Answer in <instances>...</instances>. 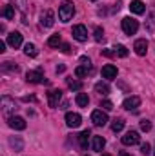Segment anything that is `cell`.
<instances>
[{"label": "cell", "instance_id": "1", "mask_svg": "<svg viewBox=\"0 0 155 156\" xmlns=\"http://www.w3.org/2000/svg\"><path fill=\"white\" fill-rule=\"evenodd\" d=\"M75 15V5L71 2H64L60 7H59V18L60 22H70Z\"/></svg>", "mask_w": 155, "mask_h": 156}, {"label": "cell", "instance_id": "2", "mask_svg": "<svg viewBox=\"0 0 155 156\" xmlns=\"http://www.w3.org/2000/svg\"><path fill=\"white\" fill-rule=\"evenodd\" d=\"M122 31H124L126 35H135V33L139 31V22H137L135 18H131V16L122 18Z\"/></svg>", "mask_w": 155, "mask_h": 156}, {"label": "cell", "instance_id": "3", "mask_svg": "<svg viewBox=\"0 0 155 156\" xmlns=\"http://www.w3.org/2000/svg\"><path fill=\"white\" fill-rule=\"evenodd\" d=\"M71 35H73V38L78 40V42H86V40H88V29H86V26L77 24V26H73Z\"/></svg>", "mask_w": 155, "mask_h": 156}, {"label": "cell", "instance_id": "4", "mask_svg": "<svg viewBox=\"0 0 155 156\" xmlns=\"http://www.w3.org/2000/svg\"><path fill=\"white\" fill-rule=\"evenodd\" d=\"M53 24H55V15L51 9H46L40 15V26L42 27H53Z\"/></svg>", "mask_w": 155, "mask_h": 156}, {"label": "cell", "instance_id": "5", "mask_svg": "<svg viewBox=\"0 0 155 156\" xmlns=\"http://www.w3.org/2000/svg\"><path fill=\"white\" fill-rule=\"evenodd\" d=\"M0 104H2V111H4V115L9 118V115L17 109V105H15V100H11L9 96H2V100H0Z\"/></svg>", "mask_w": 155, "mask_h": 156}, {"label": "cell", "instance_id": "6", "mask_svg": "<svg viewBox=\"0 0 155 156\" xmlns=\"http://www.w3.org/2000/svg\"><path fill=\"white\" fill-rule=\"evenodd\" d=\"M91 122H93L97 127H104V125L108 123V115L97 109V111H93V113H91Z\"/></svg>", "mask_w": 155, "mask_h": 156}, {"label": "cell", "instance_id": "7", "mask_svg": "<svg viewBox=\"0 0 155 156\" xmlns=\"http://www.w3.org/2000/svg\"><path fill=\"white\" fill-rule=\"evenodd\" d=\"M62 100V91L60 89H53L47 93V104L49 107H59V102Z\"/></svg>", "mask_w": 155, "mask_h": 156}, {"label": "cell", "instance_id": "8", "mask_svg": "<svg viewBox=\"0 0 155 156\" xmlns=\"http://www.w3.org/2000/svg\"><path fill=\"white\" fill-rule=\"evenodd\" d=\"M141 142V136L137 131H128L124 136H122V144L124 145H137Z\"/></svg>", "mask_w": 155, "mask_h": 156}, {"label": "cell", "instance_id": "9", "mask_svg": "<svg viewBox=\"0 0 155 156\" xmlns=\"http://www.w3.org/2000/svg\"><path fill=\"white\" fill-rule=\"evenodd\" d=\"M7 123H9V127L11 129H15V131H24L26 129V120L20 116H9L7 118Z\"/></svg>", "mask_w": 155, "mask_h": 156}, {"label": "cell", "instance_id": "10", "mask_svg": "<svg viewBox=\"0 0 155 156\" xmlns=\"http://www.w3.org/2000/svg\"><path fill=\"white\" fill-rule=\"evenodd\" d=\"M80 123H82V116H80L78 113H68V115H66V125H68V127L75 129Z\"/></svg>", "mask_w": 155, "mask_h": 156}, {"label": "cell", "instance_id": "11", "mask_svg": "<svg viewBox=\"0 0 155 156\" xmlns=\"http://www.w3.org/2000/svg\"><path fill=\"white\" fill-rule=\"evenodd\" d=\"M139 105H141V98H139V96H130V98H126L124 104H122V107L128 109V111H135Z\"/></svg>", "mask_w": 155, "mask_h": 156}, {"label": "cell", "instance_id": "12", "mask_svg": "<svg viewBox=\"0 0 155 156\" xmlns=\"http://www.w3.org/2000/svg\"><path fill=\"white\" fill-rule=\"evenodd\" d=\"M7 44L11 45V47H20L22 45V35L18 33V31H13V33H9L7 35Z\"/></svg>", "mask_w": 155, "mask_h": 156}, {"label": "cell", "instance_id": "13", "mask_svg": "<svg viewBox=\"0 0 155 156\" xmlns=\"http://www.w3.org/2000/svg\"><path fill=\"white\" fill-rule=\"evenodd\" d=\"M26 80L31 82V83H44V82H46V80H44V75H42L40 71H28Z\"/></svg>", "mask_w": 155, "mask_h": 156}, {"label": "cell", "instance_id": "14", "mask_svg": "<svg viewBox=\"0 0 155 156\" xmlns=\"http://www.w3.org/2000/svg\"><path fill=\"white\" fill-rule=\"evenodd\" d=\"M133 49H135V53H137L139 56H144V55H146V51H148V42H146L144 38L137 40V42L133 44Z\"/></svg>", "mask_w": 155, "mask_h": 156}, {"label": "cell", "instance_id": "15", "mask_svg": "<svg viewBox=\"0 0 155 156\" xmlns=\"http://www.w3.org/2000/svg\"><path fill=\"white\" fill-rule=\"evenodd\" d=\"M102 76L106 78V80H113V78H117V67L112 66V64L104 66V67H102Z\"/></svg>", "mask_w": 155, "mask_h": 156}, {"label": "cell", "instance_id": "16", "mask_svg": "<svg viewBox=\"0 0 155 156\" xmlns=\"http://www.w3.org/2000/svg\"><path fill=\"white\" fill-rule=\"evenodd\" d=\"M130 11L135 13V15H142V13L146 11V7H144V4H142L141 0H133V2L130 4Z\"/></svg>", "mask_w": 155, "mask_h": 156}, {"label": "cell", "instance_id": "17", "mask_svg": "<svg viewBox=\"0 0 155 156\" xmlns=\"http://www.w3.org/2000/svg\"><path fill=\"white\" fill-rule=\"evenodd\" d=\"M104 145H106V140H104L102 136H93V151H97V153H102Z\"/></svg>", "mask_w": 155, "mask_h": 156}, {"label": "cell", "instance_id": "18", "mask_svg": "<svg viewBox=\"0 0 155 156\" xmlns=\"http://www.w3.org/2000/svg\"><path fill=\"white\" fill-rule=\"evenodd\" d=\"M2 16L6 18V20H13L15 18V5H4V9H2Z\"/></svg>", "mask_w": 155, "mask_h": 156}, {"label": "cell", "instance_id": "19", "mask_svg": "<svg viewBox=\"0 0 155 156\" xmlns=\"http://www.w3.org/2000/svg\"><path fill=\"white\" fill-rule=\"evenodd\" d=\"M89 136H91V133L86 129V131H82L80 134H78V144H80V147L82 149H88V140H89Z\"/></svg>", "mask_w": 155, "mask_h": 156}, {"label": "cell", "instance_id": "20", "mask_svg": "<svg viewBox=\"0 0 155 156\" xmlns=\"http://www.w3.org/2000/svg\"><path fill=\"white\" fill-rule=\"evenodd\" d=\"M75 102H77L78 107H88V104H89V96H88L86 93H78L77 98H75Z\"/></svg>", "mask_w": 155, "mask_h": 156}, {"label": "cell", "instance_id": "21", "mask_svg": "<svg viewBox=\"0 0 155 156\" xmlns=\"http://www.w3.org/2000/svg\"><path fill=\"white\" fill-rule=\"evenodd\" d=\"M95 91H97L99 94H104V96H106V94L110 93V85H108L106 82H97V83H95Z\"/></svg>", "mask_w": 155, "mask_h": 156}, {"label": "cell", "instance_id": "22", "mask_svg": "<svg viewBox=\"0 0 155 156\" xmlns=\"http://www.w3.org/2000/svg\"><path fill=\"white\" fill-rule=\"evenodd\" d=\"M124 129V120L122 118H115L113 122H112V131L113 133H120Z\"/></svg>", "mask_w": 155, "mask_h": 156}, {"label": "cell", "instance_id": "23", "mask_svg": "<svg viewBox=\"0 0 155 156\" xmlns=\"http://www.w3.org/2000/svg\"><path fill=\"white\" fill-rule=\"evenodd\" d=\"M24 53H26L28 56H37V55H39V49L35 47V44H26V45H24Z\"/></svg>", "mask_w": 155, "mask_h": 156}, {"label": "cell", "instance_id": "24", "mask_svg": "<svg viewBox=\"0 0 155 156\" xmlns=\"http://www.w3.org/2000/svg\"><path fill=\"white\" fill-rule=\"evenodd\" d=\"M9 145L15 147V151H22V149H24V142H22L18 136H17V138H11V140H9Z\"/></svg>", "mask_w": 155, "mask_h": 156}, {"label": "cell", "instance_id": "25", "mask_svg": "<svg viewBox=\"0 0 155 156\" xmlns=\"http://www.w3.org/2000/svg\"><path fill=\"white\" fill-rule=\"evenodd\" d=\"M60 44H62L60 35H53V37H49V38H47V45H49V47H59Z\"/></svg>", "mask_w": 155, "mask_h": 156}, {"label": "cell", "instance_id": "26", "mask_svg": "<svg viewBox=\"0 0 155 156\" xmlns=\"http://www.w3.org/2000/svg\"><path fill=\"white\" fill-rule=\"evenodd\" d=\"M89 66H78L77 69H75V75H77L78 78H82V76H88V73H89Z\"/></svg>", "mask_w": 155, "mask_h": 156}, {"label": "cell", "instance_id": "27", "mask_svg": "<svg viewBox=\"0 0 155 156\" xmlns=\"http://www.w3.org/2000/svg\"><path fill=\"white\" fill-rule=\"evenodd\" d=\"M2 71H9V73H17L18 71V67L13 64V62H4L2 64Z\"/></svg>", "mask_w": 155, "mask_h": 156}, {"label": "cell", "instance_id": "28", "mask_svg": "<svg viewBox=\"0 0 155 156\" xmlns=\"http://www.w3.org/2000/svg\"><path fill=\"white\" fill-rule=\"evenodd\" d=\"M113 49H115V53L119 55V56H122V58L128 56V49H126V45H120V44H119V45H115Z\"/></svg>", "mask_w": 155, "mask_h": 156}, {"label": "cell", "instance_id": "29", "mask_svg": "<svg viewBox=\"0 0 155 156\" xmlns=\"http://www.w3.org/2000/svg\"><path fill=\"white\" fill-rule=\"evenodd\" d=\"M68 85H70V89H73V91H80V89H82V83L77 82V80H71V78H68Z\"/></svg>", "mask_w": 155, "mask_h": 156}, {"label": "cell", "instance_id": "30", "mask_svg": "<svg viewBox=\"0 0 155 156\" xmlns=\"http://www.w3.org/2000/svg\"><path fill=\"white\" fill-rule=\"evenodd\" d=\"M95 40H97V42H102V40H104V31H102V27H95Z\"/></svg>", "mask_w": 155, "mask_h": 156}, {"label": "cell", "instance_id": "31", "mask_svg": "<svg viewBox=\"0 0 155 156\" xmlns=\"http://www.w3.org/2000/svg\"><path fill=\"white\" fill-rule=\"evenodd\" d=\"M100 107H102L104 111H112V109H113V104H112L110 100H104V102L100 104Z\"/></svg>", "mask_w": 155, "mask_h": 156}, {"label": "cell", "instance_id": "32", "mask_svg": "<svg viewBox=\"0 0 155 156\" xmlns=\"http://www.w3.org/2000/svg\"><path fill=\"white\" fill-rule=\"evenodd\" d=\"M141 153H142V154H150V153H152V147H150V144H142V145H141Z\"/></svg>", "mask_w": 155, "mask_h": 156}, {"label": "cell", "instance_id": "33", "mask_svg": "<svg viewBox=\"0 0 155 156\" xmlns=\"http://www.w3.org/2000/svg\"><path fill=\"white\" fill-rule=\"evenodd\" d=\"M141 129H142V131H146V133H148V131H150V129H152V123H150V122H148V120H142V122H141Z\"/></svg>", "mask_w": 155, "mask_h": 156}, {"label": "cell", "instance_id": "34", "mask_svg": "<svg viewBox=\"0 0 155 156\" xmlns=\"http://www.w3.org/2000/svg\"><path fill=\"white\" fill-rule=\"evenodd\" d=\"M102 55H104V56H110V58H113V56H117L115 49H113V51H112V49H102Z\"/></svg>", "mask_w": 155, "mask_h": 156}, {"label": "cell", "instance_id": "35", "mask_svg": "<svg viewBox=\"0 0 155 156\" xmlns=\"http://www.w3.org/2000/svg\"><path fill=\"white\" fill-rule=\"evenodd\" d=\"M60 51H62V53H66V55H70V53H71L70 44H60Z\"/></svg>", "mask_w": 155, "mask_h": 156}, {"label": "cell", "instance_id": "36", "mask_svg": "<svg viewBox=\"0 0 155 156\" xmlns=\"http://www.w3.org/2000/svg\"><path fill=\"white\" fill-rule=\"evenodd\" d=\"M80 64H82V66H89V67H91V60H89L88 56H80Z\"/></svg>", "mask_w": 155, "mask_h": 156}, {"label": "cell", "instance_id": "37", "mask_svg": "<svg viewBox=\"0 0 155 156\" xmlns=\"http://www.w3.org/2000/svg\"><path fill=\"white\" fill-rule=\"evenodd\" d=\"M4 51H6V42L0 40V53H4Z\"/></svg>", "mask_w": 155, "mask_h": 156}, {"label": "cell", "instance_id": "38", "mask_svg": "<svg viewBox=\"0 0 155 156\" xmlns=\"http://www.w3.org/2000/svg\"><path fill=\"white\" fill-rule=\"evenodd\" d=\"M64 71H66V66H59L57 67V73H64Z\"/></svg>", "mask_w": 155, "mask_h": 156}, {"label": "cell", "instance_id": "39", "mask_svg": "<svg viewBox=\"0 0 155 156\" xmlns=\"http://www.w3.org/2000/svg\"><path fill=\"white\" fill-rule=\"evenodd\" d=\"M120 156H131V154H128V153H120Z\"/></svg>", "mask_w": 155, "mask_h": 156}, {"label": "cell", "instance_id": "40", "mask_svg": "<svg viewBox=\"0 0 155 156\" xmlns=\"http://www.w3.org/2000/svg\"><path fill=\"white\" fill-rule=\"evenodd\" d=\"M100 156H110V154H100Z\"/></svg>", "mask_w": 155, "mask_h": 156}]
</instances>
